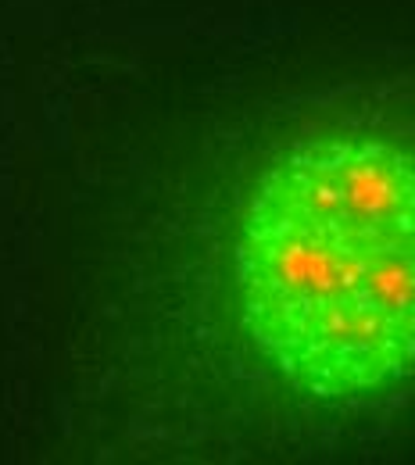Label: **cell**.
Instances as JSON below:
<instances>
[{
    "label": "cell",
    "instance_id": "1",
    "mask_svg": "<svg viewBox=\"0 0 415 465\" xmlns=\"http://www.w3.org/2000/svg\"><path fill=\"white\" fill-rule=\"evenodd\" d=\"M240 326L294 391L355 401L415 376V147L297 140L251 183L233 236Z\"/></svg>",
    "mask_w": 415,
    "mask_h": 465
}]
</instances>
